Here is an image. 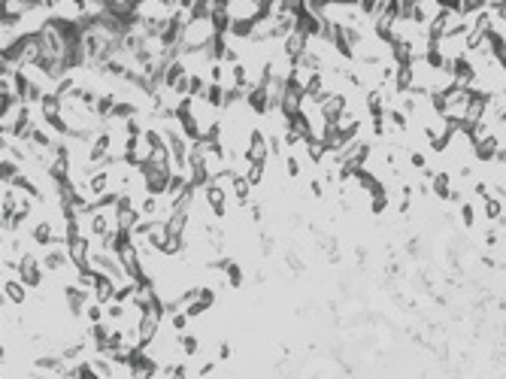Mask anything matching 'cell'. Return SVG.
<instances>
[{"label":"cell","mask_w":506,"mask_h":379,"mask_svg":"<svg viewBox=\"0 0 506 379\" xmlns=\"http://www.w3.org/2000/svg\"><path fill=\"white\" fill-rule=\"evenodd\" d=\"M18 279H22L30 291H39L46 285V267H43V261H39V255L37 252H27L22 255V261H18Z\"/></svg>","instance_id":"1"},{"label":"cell","mask_w":506,"mask_h":379,"mask_svg":"<svg viewBox=\"0 0 506 379\" xmlns=\"http://www.w3.org/2000/svg\"><path fill=\"white\" fill-rule=\"evenodd\" d=\"M204 194V200H206V207H209V212H212V222H225L228 216H230V191L225 188V186H218V182H209V186L200 191Z\"/></svg>","instance_id":"2"},{"label":"cell","mask_w":506,"mask_h":379,"mask_svg":"<svg viewBox=\"0 0 506 379\" xmlns=\"http://www.w3.org/2000/svg\"><path fill=\"white\" fill-rule=\"evenodd\" d=\"M61 298H64V306H67V315L73 322L79 319H85V306L91 303V291L85 289H79V285H61Z\"/></svg>","instance_id":"3"},{"label":"cell","mask_w":506,"mask_h":379,"mask_svg":"<svg viewBox=\"0 0 506 379\" xmlns=\"http://www.w3.org/2000/svg\"><path fill=\"white\" fill-rule=\"evenodd\" d=\"M246 161H249V164H267V161H270V137H267L258 125L249 131V140H246Z\"/></svg>","instance_id":"4"},{"label":"cell","mask_w":506,"mask_h":379,"mask_svg":"<svg viewBox=\"0 0 506 379\" xmlns=\"http://www.w3.org/2000/svg\"><path fill=\"white\" fill-rule=\"evenodd\" d=\"M216 303H218V294H216V289H212V285H204V289H200V298H197L195 303L188 306V310H185V315H188L191 322H197V319H204V315H206V313H209Z\"/></svg>","instance_id":"5"},{"label":"cell","mask_w":506,"mask_h":379,"mask_svg":"<svg viewBox=\"0 0 506 379\" xmlns=\"http://www.w3.org/2000/svg\"><path fill=\"white\" fill-rule=\"evenodd\" d=\"M27 285L18 276H4V301L13 306H25L27 303Z\"/></svg>","instance_id":"6"},{"label":"cell","mask_w":506,"mask_h":379,"mask_svg":"<svg viewBox=\"0 0 506 379\" xmlns=\"http://www.w3.org/2000/svg\"><path fill=\"white\" fill-rule=\"evenodd\" d=\"M116 291H118V282L113 279V276H106V273H97V282H94V291H91V298H94L97 303L109 306V303L116 301Z\"/></svg>","instance_id":"7"},{"label":"cell","mask_w":506,"mask_h":379,"mask_svg":"<svg viewBox=\"0 0 506 379\" xmlns=\"http://www.w3.org/2000/svg\"><path fill=\"white\" fill-rule=\"evenodd\" d=\"M225 282H228V289H242V282H246V270H242V264L237 258H228V264H225Z\"/></svg>","instance_id":"8"},{"label":"cell","mask_w":506,"mask_h":379,"mask_svg":"<svg viewBox=\"0 0 506 379\" xmlns=\"http://www.w3.org/2000/svg\"><path fill=\"white\" fill-rule=\"evenodd\" d=\"M179 349H182V355H185V358L200 355V349H204V337H200V334H191V331L179 334Z\"/></svg>","instance_id":"9"},{"label":"cell","mask_w":506,"mask_h":379,"mask_svg":"<svg viewBox=\"0 0 506 379\" xmlns=\"http://www.w3.org/2000/svg\"><path fill=\"white\" fill-rule=\"evenodd\" d=\"M18 173H25L22 164H16L13 158H4V161H0V179H4V186H9V182L18 176Z\"/></svg>","instance_id":"10"},{"label":"cell","mask_w":506,"mask_h":379,"mask_svg":"<svg viewBox=\"0 0 506 379\" xmlns=\"http://www.w3.org/2000/svg\"><path fill=\"white\" fill-rule=\"evenodd\" d=\"M85 322H88V325L106 322V306H104V303H97L94 298H91V303L85 306Z\"/></svg>","instance_id":"11"},{"label":"cell","mask_w":506,"mask_h":379,"mask_svg":"<svg viewBox=\"0 0 506 379\" xmlns=\"http://www.w3.org/2000/svg\"><path fill=\"white\" fill-rule=\"evenodd\" d=\"M285 173H288V179L303 176V161L297 158V152H285Z\"/></svg>","instance_id":"12"},{"label":"cell","mask_w":506,"mask_h":379,"mask_svg":"<svg viewBox=\"0 0 506 379\" xmlns=\"http://www.w3.org/2000/svg\"><path fill=\"white\" fill-rule=\"evenodd\" d=\"M264 176H267V164H249V170H246V179L252 182V188L264 186Z\"/></svg>","instance_id":"13"},{"label":"cell","mask_w":506,"mask_h":379,"mask_svg":"<svg viewBox=\"0 0 506 379\" xmlns=\"http://www.w3.org/2000/svg\"><path fill=\"white\" fill-rule=\"evenodd\" d=\"M273 249H276V237H273L270 231H261V255H264V258H270Z\"/></svg>","instance_id":"14"},{"label":"cell","mask_w":506,"mask_h":379,"mask_svg":"<svg viewBox=\"0 0 506 379\" xmlns=\"http://www.w3.org/2000/svg\"><path fill=\"white\" fill-rule=\"evenodd\" d=\"M216 367H218V361H216V358H206L204 364H197V371H195V373H197L200 379H206V376H212V373H216Z\"/></svg>","instance_id":"15"},{"label":"cell","mask_w":506,"mask_h":379,"mask_svg":"<svg viewBox=\"0 0 506 379\" xmlns=\"http://www.w3.org/2000/svg\"><path fill=\"white\" fill-rule=\"evenodd\" d=\"M230 355H234L230 343H228V340H218V343H216V361H228Z\"/></svg>","instance_id":"16"},{"label":"cell","mask_w":506,"mask_h":379,"mask_svg":"<svg viewBox=\"0 0 506 379\" xmlns=\"http://www.w3.org/2000/svg\"><path fill=\"white\" fill-rule=\"evenodd\" d=\"M309 191H312V198H316V200L325 198V182H321V176H312V179H309Z\"/></svg>","instance_id":"17"},{"label":"cell","mask_w":506,"mask_h":379,"mask_svg":"<svg viewBox=\"0 0 506 379\" xmlns=\"http://www.w3.org/2000/svg\"><path fill=\"white\" fill-rule=\"evenodd\" d=\"M285 261H288V270H291V273H303V261L297 258L295 252H288V255H285Z\"/></svg>","instance_id":"18"}]
</instances>
